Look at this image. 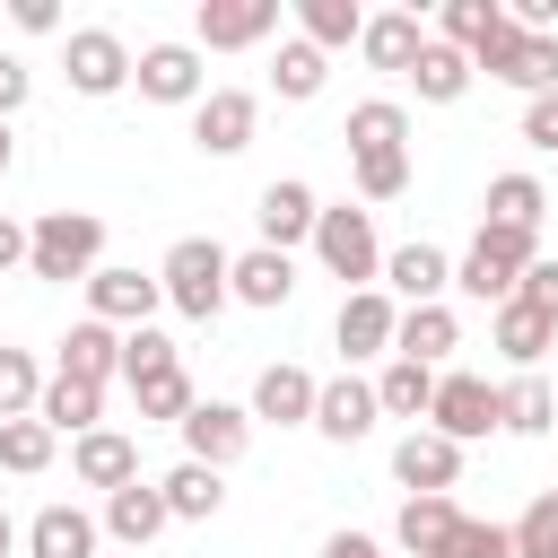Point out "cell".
Masks as SVG:
<instances>
[{
    "instance_id": "cell-1",
    "label": "cell",
    "mask_w": 558,
    "mask_h": 558,
    "mask_svg": "<svg viewBox=\"0 0 558 558\" xmlns=\"http://www.w3.org/2000/svg\"><path fill=\"white\" fill-rule=\"evenodd\" d=\"M227 244L218 235H174L166 244V262H157V288H166V305L174 314H192V323H209L218 305H227Z\"/></svg>"
},
{
    "instance_id": "cell-2",
    "label": "cell",
    "mask_w": 558,
    "mask_h": 558,
    "mask_svg": "<svg viewBox=\"0 0 558 558\" xmlns=\"http://www.w3.org/2000/svg\"><path fill=\"white\" fill-rule=\"evenodd\" d=\"M105 253V218L96 209H44L26 227V270L35 279H87Z\"/></svg>"
},
{
    "instance_id": "cell-3",
    "label": "cell",
    "mask_w": 558,
    "mask_h": 558,
    "mask_svg": "<svg viewBox=\"0 0 558 558\" xmlns=\"http://www.w3.org/2000/svg\"><path fill=\"white\" fill-rule=\"evenodd\" d=\"M471 70H488V78H506V87L549 96V87H558V35H523V26L497 9V17H488V35L471 44Z\"/></svg>"
},
{
    "instance_id": "cell-4",
    "label": "cell",
    "mask_w": 558,
    "mask_h": 558,
    "mask_svg": "<svg viewBox=\"0 0 558 558\" xmlns=\"http://www.w3.org/2000/svg\"><path fill=\"white\" fill-rule=\"evenodd\" d=\"M523 262H541V235L480 227V235H471V253L453 262V288H462L471 305H506V296H514V279H523Z\"/></svg>"
},
{
    "instance_id": "cell-5",
    "label": "cell",
    "mask_w": 558,
    "mask_h": 558,
    "mask_svg": "<svg viewBox=\"0 0 558 558\" xmlns=\"http://www.w3.org/2000/svg\"><path fill=\"white\" fill-rule=\"evenodd\" d=\"M427 427H436L445 445H480L488 427H506V384H488V375H436Z\"/></svg>"
},
{
    "instance_id": "cell-6",
    "label": "cell",
    "mask_w": 558,
    "mask_h": 558,
    "mask_svg": "<svg viewBox=\"0 0 558 558\" xmlns=\"http://www.w3.org/2000/svg\"><path fill=\"white\" fill-rule=\"evenodd\" d=\"M314 253L331 262V279H349V288H375L384 279V244H375V218L366 209H314Z\"/></svg>"
},
{
    "instance_id": "cell-7",
    "label": "cell",
    "mask_w": 558,
    "mask_h": 558,
    "mask_svg": "<svg viewBox=\"0 0 558 558\" xmlns=\"http://www.w3.org/2000/svg\"><path fill=\"white\" fill-rule=\"evenodd\" d=\"M244 445H253V410H235V401H192L183 410V462L227 471V462H244Z\"/></svg>"
},
{
    "instance_id": "cell-8",
    "label": "cell",
    "mask_w": 558,
    "mask_h": 558,
    "mask_svg": "<svg viewBox=\"0 0 558 558\" xmlns=\"http://www.w3.org/2000/svg\"><path fill=\"white\" fill-rule=\"evenodd\" d=\"M253 122H262V96H253V87H201V105H192V140H201L209 157L253 148Z\"/></svg>"
},
{
    "instance_id": "cell-9",
    "label": "cell",
    "mask_w": 558,
    "mask_h": 558,
    "mask_svg": "<svg viewBox=\"0 0 558 558\" xmlns=\"http://www.w3.org/2000/svg\"><path fill=\"white\" fill-rule=\"evenodd\" d=\"M70 87L78 96H122L131 87V44L113 26H78L70 35Z\"/></svg>"
},
{
    "instance_id": "cell-10",
    "label": "cell",
    "mask_w": 558,
    "mask_h": 558,
    "mask_svg": "<svg viewBox=\"0 0 558 558\" xmlns=\"http://www.w3.org/2000/svg\"><path fill=\"white\" fill-rule=\"evenodd\" d=\"M131 87L148 105H201V44H148L131 61Z\"/></svg>"
},
{
    "instance_id": "cell-11",
    "label": "cell",
    "mask_w": 558,
    "mask_h": 558,
    "mask_svg": "<svg viewBox=\"0 0 558 558\" xmlns=\"http://www.w3.org/2000/svg\"><path fill=\"white\" fill-rule=\"evenodd\" d=\"M392 480H401L410 497H445V488L462 480V445H445L436 427H410V436L392 445Z\"/></svg>"
},
{
    "instance_id": "cell-12",
    "label": "cell",
    "mask_w": 558,
    "mask_h": 558,
    "mask_svg": "<svg viewBox=\"0 0 558 558\" xmlns=\"http://www.w3.org/2000/svg\"><path fill=\"white\" fill-rule=\"evenodd\" d=\"M279 26V0H201V17H192V35L209 44V52H244V44H262Z\"/></svg>"
},
{
    "instance_id": "cell-13",
    "label": "cell",
    "mask_w": 558,
    "mask_h": 558,
    "mask_svg": "<svg viewBox=\"0 0 558 558\" xmlns=\"http://www.w3.org/2000/svg\"><path fill=\"white\" fill-rule=\"evenodd\" d=\"M157 305H166L157 279H140V270H105V262L87 270V314H96V323H131V331H140Z\"/></svg>"
},
{
    "instance_id": "cell-14",
    "label": "cell",
    "mask_w": 558,
    "mask_h": 558,
    "mask_svg": "<svg viewBox=\"0 0 558 558\" xmlns=\"http://www.w3.org/2000/svg\"><path fill=\"white\" fill-rule=\"evenodd\" d=\"M70 471H78L87 488H105V497H113V488H131V480H140V445H131L122 427H87V436L70 445Z\"/></svg>"
},
{
    "instance_id": "cell-15",
    "label": "cell",
    "mask_w": 558,
    "mask_h": 558,
    "mask_svg": "<svg viewBox=\"0 0 558 558\" xmlns=\"http://www.w3.org/2000/svg\"><path fill=\"white\" fill-rule=\"evenodd\" d=\"M480 227H506V235H541V209H549V192H541V174H488V192H480Z\"/></svg>"
},
{
    "instance_id": "cell-16",
    "label": "cell",
    "mask_w": 558,
    "mask_h": 558,
    "mask_svg": "<svg viewBox=\"0 0 558 558\" xmlns=\"http://www.w3.org/2000/svg\"><path fill=\"white\" fill-rule=\"evenodd\" d=\"M314 209H323V201H314L296 174L262 183V201H253V218H262V244H270V253H288L296 235H314Z\"/></svg>"
},
{
    "instance_id": "cell-17",
    "label": "cell",
    "mask_w": 558,
    "mask_h": 558,
    "mask_svg": "<svg viewBox=\"0 0 558 558\" xmlns=\"http://www.w3.org/2000/svg\"><path fill=\"white\" fill-rule=\"evenodd\" d=\"M392 323H401V305H392L384 288H349L331 331H340V349H349V357H375V349H392Z\"/></svg>"
},
{
    "instance_id": "cell-18",
    "label": "cell",
    "mask_w": 558,
    "mask_h": 558,
    "mask_svg": "<svg viewBox=\"0 0 558 558\" xmlns=\"http://www.w3.org/2000/svg\"><path fill=\"white\" fill-rule=\"evenodd\" d=\"M462 349V314L453 305H410L401 323H392V357H410V366H436V357H453Z\"/></svg>"
},
{
    "instance_id": "cell-19",
    "label": "cell",
    "mask_w": 558,
    "mask_h": 558,
    "mask_svg": "<svg viewBox=\"0 0 558 558\" xmlns=\"http://www.w3.org/2000/svg\"><path fill=\"white\" fill-rule=\"evenodd\" d=\"M375 418H384V410H375V384H357V375H340V384H314V427H323L331 445H357Z\"/></svg>"
},
{
    "instance_id": "cell-20",
    "label": "cell",
    "mask_w": 558,
    "mask_h": 558,
    "mask_svg": "<svg viewBox=\"0 0 558 558\" xmlns=\"http://www.w3.org/2000/svg\"><path fill=\"white\" fill-rule=\"evenodd\" d=\"M357 52H366L375 70H401V78H410V70H418V52H427V26H418L410 9H384V17H366V26H357Z\"/></svg>"
},
{
    "instance_id": "cell-21",
    "label": "cell",
    "mask_w": 558,
    "mask_h": 558,
    "mask_svg": "<svg viewBox=\"0 0 558 558\" xmlns=\"http://www.w3.org/2000/svg\"><path fill=\"white\" fill-rule=\"evenodd\" d=\"M227 296H235V305H288V296H296V270H288V253H270V244L235 253V262H227Z\"/></svg>"
},
{
    "instance_id": "cell-22",
    "label": "cell",
    "mask_w": 558,
    "mask_h": 558,
    "mask_svg": "<svg viewBox=\"0 0 558 558\" xmlns=\"http://www.w3.org/2000/svg\"><path fill=\"white\" fill-rule=\"evenodd\" d=\"M384 288H401L410 305H445V288H453V262H445L436 244H401V253H384Z\"/></svg>"
},
{
    "instance_id": "cell-23",
    "label": "cell",
    "mask_w": 558,
    "mask_h": 558,
    "mask_svg": "<svg viewBox=\"0 0 558 558\" xmlns=\"http://www.w3.org/2000/svg\"><path fill=\"white\" fill-rule=\"evenodd\" d=\"M253 418H270V427H314V375H305V366H262Z\"/></svg>"
},
{
    "instance_id": "cell-24",
    "label": "cell",
    "mask_w": 558,
    "mask_h": 558,
    "mask_svg": "<svg viewBox=\"0 0 558 558\" xmlns=\"http://www.w3.org/2000/svg\"><path fill=\"white\" fill-rule=\"evenodd\" d=\"M453 532H462V506H453V497H410L401 523H392V541H401L410 558H445Z\"/></svg>"
},
{
    "instance_id": "cell-25",
    "label": "cell",
    "mask_w": 558,
    "mask_h": 558,
    "mask_svg": "<svg viewBox=\"0 0 558 558\" xmlns=\"http://www.w3.org/2000/svg\"><path fill=\"white\" fill-rule=\"evenodd\" d=\"M96 410H105V384H78V375H52V384L35 392V418H44L52 436H87Z\"/></svg>"
},
{
    "instance_id": "cell-26",
    "label": "cell",
    "mask_w": 558,
    "mask_h": 558,
    "mask_svg": "<svg viewBox=\"0 0 558 558\" xmlns=\"http://www.w3.org/2000/svg\"><path fill=\"white\" fill-rule=\"evenodd\" d=\"M157 497H166V514H174V523H209V514L227 506V480H218L209 462H174V471L157 480Z\"/></svg>"
},
{
    "instance_id": "cell-27",
    "label": "cell",
    "mask_w": 558,
    "mask_h": 558,
    "mask_svg": "<svg viewBox=\"0 0 558 558\" xmlns=\"http://www.w3.org/2000/svg\"><path fill=\"white\" fill-rule=\"evenodd\" d=\"M113 366H122V331H113V323H96V314H87V323H70V340H61V375L105 384Z\"/></svg>"
},
{
    "instance_id": "cell-28",
    "label": "cell",
    "mask_w": 558,
    "mask_h": 558,
    "mask_svg": "<svg viewBox=\"0 0 558 558\" xmlns=\"http://www.w3.org/2000/svg\"><path fill=\"white\" fill-rule=\"evenodd\" d=\"M26 558H96V523L78 506H44L26 523Z\"/></svg>"
},
{
    "instance_id": "cell-29",
    "label": "cell",
    "mask_w": 558,
    "mask_h": 558,
    "mask_svg": "<svg viewBox=\"0 0 558 558\" xmlns=\"http://www.w3.org/2000/svg\"><path fill=\"white\" fill-rule=\"evenodd\" d=\"M166 523H174V514H166V497H157L148 480H131V488L105 497V532H113V541H157Z\"/></svg>"
},
{
    "instance_id": "cell-30",
    "label": "cell",
    "mask_w": 558,
    "mask_h": 558,
    "mask_svg": "<svg viewBox=\"0 0 558 558\" xmlns=\"http://www.w3.org/2000/svg\"><path fill=\"white\" fill-rule=\"evenodd\" d=\"M349 157H366V148H410V113L392 105V96H366V105H349Z\"/></svg>"
},
{
    "instance_id": "cell-31",
    "label": "cell",
    "mask_w": 558,
    "mask_h": 558,
    "mask_svg": "<svg viewBox=\"0 0 558 558\" xmlns=\"http://www.w3.org/2000/svg\"><path fill=\"white\" fill-rule=\"evenodd\" d=\"M549 340H558V314H532V305H497V349L514 357V366H541L549 357Z\"/></svg>"
},
{
    "instance_id": "cell-32",
    "label": "cell",
    "mask_w": 558,
    "mask_h": 558,
    "mask_svg": "<svg viewBox=\"0 0 558 558\" xmlns=\"http://www.w3.org/2000/svg\"><path fill=\"white\" fill-rule=\"evenodd\" d=\"M427 401H436V366L392 357V366L375 375V410H384V418H427Z\"/></svg>"
},
{
    "instance_id": "cell-33",
    "label": "cell",
    "mask_w": 558,
    "mask_h": 558,
    "mask_svg": "<svg viewBox=\"0 0 558 558\" xmlns=\"http://www.w3.org/2000/svg\"><path fill=\"white\" fill-rule=\"evenodd\" d=\"M52 453H61V436L44 418H0V471L35 480V471H52Z\"/></svg>"
},
{
    "instance_id": "cell-34",
    "label": "cell",
    "mask_w": 558,
    "mask_h": 558,
    "mask_svg": "<svg viewBox=\"0 0 558 558\" xmlns=\"http://www.w3.org/2000/svg\"><path fill=\"white\" fill-rule=\"evenodd\" d=\"M410 87H418L427 105H453V96L471 87V52H453V44H436V35H427V52H418V70H410Z\"/></svg>"
},
{
    "instance_id": "cell-35",
    "label": "cell",
    "mask_w": 558,
    "mask_h": 558,
    "mask_svg": "<svg viewBox=\"0 0 558 558\" xmlns=\"http://www.w3.org/2000/svg\"><path fill=\"white\" fill-rule=\"evenodd\" d=\"M323 78H331V61L296 35V44H279V70H270V87L288 96V105H305V96H323Z\"/></svg>"
},
{
    "instance_id": "cell-36",
    "label": "cell",
    "mask_w": 558,
    "mask_h": 558,
    "mask_svg": "<svg viewBox=\"0 0 558 558\" xmlns=\"http://www.w3.org/2000/svg\"><path fill=\"white\" fill-rule=\"evenodd\" d=\"M349 174H357V201H401L410 192V148H366V157H349Z\"/></svg>"
},
{
    "instance_id": "cell-37",
    "label": "cell",
    "mask_w": 558,
    "mask_h": 558,
    "mask_svg": "<svg viewBox=\"0 0 558 558\" xmlns=\"http://www.w3.org/2000/svg\"><path fill=\"white\" fill-rule=\"evenodd\" d=\"M296 17H305V44H314V52L357 44V26H366V9H357V0H305Z\"/></svg>"
},
{
    "instance_id": "cell-38",
    "label": "cell",
    "mask_w": 558,
    "mask_h": 558,
    "mask_svg": "<svg viewBox=\"0 0 558 558\" xmlns=\"http://www.w3.org/2000/svg\"><path fill=\"white\" fill-rule=\"evenodd\" d=\"M131 401H140V418H174V427H183V410H192V375H183V366H157V375L131 384Z\"/></svg>"
},
{
    "instance_id": "cell-39",
    "label": "cell",
    "mask_w": 558,
    "mask_h": 558,
    "mask_svg": "<svg viewBox=\"0 0 558 558\" xmlns=\"http://www.w3.org/2000/svg\"><path fill=\"white\" fill-rule=\"evenodd\" d=\"M506 427H514V436H549V427H558V392H549L541 375L506 384Z\"/></svg>"
},
{
    "instance_id": "cell-40",
    "label": "cell",
    "mask_w": 558,
    "mask_h": 558,
    "mask_svg": "<svg viewBox=\"0 0 558 558\" xmlns=\"http://www.w3.org/2000/svg\"><path fill=\"white\" fill-rule=\"evenodd\" d=\"M35 392H44L35 357L26 349H0V418H35Z\"/></svg>"
},
{
    "instance_id": "cell-41",
    "label": "cell",
    "mask_w": 558,
    "mask_h": 558,
    "mask_svg": "<svg viewBox=\"0 0 558 558\" xmlns=\"http://www.w3.org/2000/svg\"><path fill=\"white\" fill-rule=\"evenodd\" d=\"M506 541H514V558H558V488H549V497H532V506H523V523H514Z\"/></svg>"
},
{
    "instance_id": "cell-42",
    "label": "cell",
    "mask_w": 558,
    "mask_h": 558,
    "mask_svg": "<svg viewBox=\"0 0 558 558\" xmlns=\"http://www.w3.org/2000/svg\"><path fill=\"white\" fill-rule=\"evenodd\" d=\"M157 366H183V357H174V340H166L157 323H140V331H122V375L140 384V375H157Z\"/></svg>"
},
{
    "instance_id": "cell-43",
    "label": "cell",
    "mask_w": 558,
    "mask_h": 558,
    "mask_svg": "<svg viewBox=\"0 0 558 558\" xmlns=\"http://www.w3.org/2000/svg\"><path fill=\"white\" fill-rule=\"evenodd\" d=\"M488 17H497V9H480V0H453V9L436 17V44H453V52H471V44L488 35Z\"/></svg>"
},
{
    "instance_id": "cell-44",
    "label": "cell",
    "mask_w": 558,
    "mask_h": 558,
    "mask_svg": "<svg viewBox=\"0 0 558 558\" xmlns=\"http://www.w3.org/2000/svg\"><path fill=\"white\" fill-rule=\"evenodd\" d=\"M514 305H532V314H558V262L541 253V262H523V279H514Z\"/></svg>"
},
{
    "instance_id": "cell-45",
    "label": "cell",
    "mask_w": 558,
    "mask_h": 558,
    "mask_svg": "<svg viewBox=\"0 0 558 558\" xmlns=\"http://www.w3.org/2000/svg\"><path fill=\"white\" fill-rule=\"evenodd\" d=\"M445 558H514V541H506V523H471V514H462V532H453Z\"/></svg>"
},
{
    "instance_id": "cell-46",
    "label": "cell",
    "mask_w": 558,
    "mask_h": 558,
    "mask_svg": "<svg viewBox=\"0 0 558 558\" xmlns=\"http://www.w3.org/2000/svg\"><path fill=\"white\" fill-rule=\"evenodd\" d=\"M523 140H532V148H541V157H558V87H549V96H532V105H523Z\"/></svg>"
},
{
    "instance_id": "cell-47",
    "label": "cell",
    "mask_w": 558,
    "mask_h": 558,
    "mask_svg": "<svg viewBox=\"0 0 558 558\" xmlns=\"http://www.w3.org/2000/svg\"><path fill=\"white\" fill-rule=\"evenodd\" d=\"M17 105H26V61H9V52H0V122H9Z\"/></svg>"
},
{
    "instance_id": "cell-48",
    "label": "cell",
    "mask_w": 558,
    "mask_h": 558,
    "mask_svg": "<svg viewBox=\"0 0 558 558\" xmlns=\"http://www.w3.org/2000/svg\"><path fill=\"white\" fill-rule=\"evenodd\" d=\"M17 26H26V35H52L61 9H52V0H17Z\"/></svg>"
},
{
    "instance_id": "cell-49",
    "label": "cell",
    "mask_w": 558,
    "mask_h": 558,
    "mask_svg": "<svg viewBox=\"0 0 558 558\" xmlns=\"http://www.w3.org/2000/svg\"><path fill=\"white\" fill-rule=\"evenodd\" d=\"M323 558H384V549H375L366 532H331V541H323Z\"/></svg>"
},
{
    "instance_id": "cell-50",
    "label": "cell",
    "mask_w": 558,
    "mask_h": 558,
    "mask_svg": "<svg viewBox=\"0 0 558 558\" xmlns=\"http://www.w3.org/2000/svg\"><path fill=\"white\" fill-rule=\"evenodd\" d=\"M17 262H26V227H17V218H0V270H17Z\"/></svg>"
},
{
    "instance_id": "cell-51",
    "label": "cell",
    "mask_w": 558,
    "mask_h": 558,
    "mask_svg": "<svg viewBox=\"0 0 558 558\" xmlns=\"http://www.w3.org/2000/svg\"><path fill=\"white\" fill-rule=\"evenodd\" d=\"M9 541H17V532H9V514H0V558H9Z\"/></svg>"
},
{
    "instance_id": "cell-52",
    "label": "cell",
    "mask_w": 558,
    "mask_h": 558,
    "mask_svg": "<svg viewBox=\"0 0 558 558\" xmlns=\"http://www.w3.org/2000/svg\"><path fill=\"white\" fill-rule=\"evenodd\" d=\"M0 174H9V122H0Z\"/></svg>"
}]
</instances>
